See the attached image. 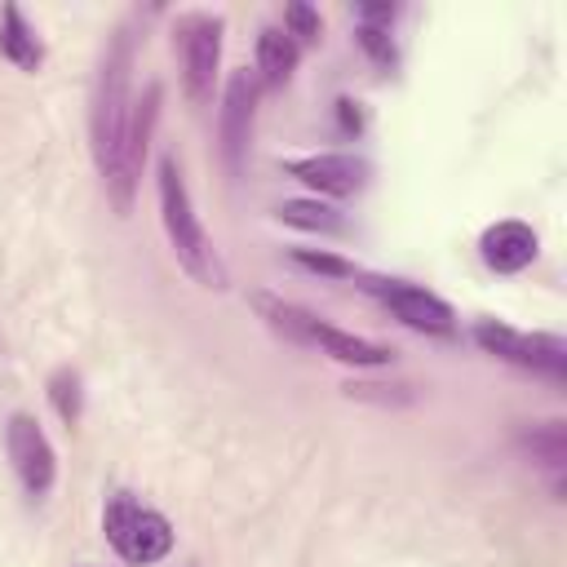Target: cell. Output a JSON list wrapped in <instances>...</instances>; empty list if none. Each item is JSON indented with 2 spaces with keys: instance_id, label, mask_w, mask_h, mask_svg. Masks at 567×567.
I'll use <instances>...</instances> for the list:
<instances>
[{
  "instance_id": "1",
  "label": "cell",
  "mask_w": 567,
  "mask_h": 567,
  "mask_svg": "<svg viewBox=\"0 0 567 567\" xmlns=\"http://www.w3.org/2000/svg\"><path fill=\"white\" fill-rule=\"evenodd\" d=\"M133 31L120 27L106 40V53L97 62V80H93V106H89V137H93V164L102 173V182L115 177L120 168V151L128 137V115H133Z\"/></svg>"
},
{
  "instance_id": "2",
  "label": "cell",
  "mask_w": 567,
  "mask_h": 567,
  "mask_svg": "<svg viewBox=\"0 0 567 567\" xmlns=\"http://www.w3.org/2000/svg\"><path fill=\"white\" fill-rule=\"evenodd\" d=\"M155 195H159V221H164V235H168V244H173L177 266H182L199 288L221 292V288L230 284L226 261H221V252L213 248L208 230L199 226V213H195V204H190L186 177H182V168H177L173 155H164L159 168H155Z\"/></svg>"
},
{
  "instance_id": "3",
  "label": "cell",
  "mask_w": 567,
  "mask_h": 567,
  "mask_svg": "<svg viewBox=\"0 0 567 567\" xmlns=\"http://www.w3.org/2000/svg\"><path fill=\"white\" fill-rule=\"evenodd\" d=\"M252 310H257L261 323H266L270 332H279L284 341L306 346V350H319V354H328V359H337V363H346V368H385V363L394 359L390 346L368 341V337H359V332H346V328L328 323L323 315H315V310H306V306H297V301H284V297H275V292H252Z\"/></svg>"
},
{
  "instance_id": "4",
  "label": "cell",
  "mask_w": 567,
  "mask_h": 567,
  "mask_svg": "<svg viewBox=\"0 0 567 567\" xmlns=\"http://www.w3.org/2000/svg\"><path fill=\"white\" fill-rule=\"evenodd\" d=\"M102 536H106V545H111L124 563H133V567H151V563L168 558V549H173V527H168V518H164L159 509L133 501L128 492H115V496L106 501V509H102Z\"/></svg>"
},
{
  "instance_id": "5",
  "label": "cell",
  "mask_w": 567,
  "mask_h": 567,
  "mask_svg": "<svg viewBox=\"0 0 567 567\" xmlns=\"http://www.w3.org/2000/svg\"><path fill=\"white\" fill-rule=\"evenodd\" d=\"M221 35H226V18L208 9H190L173 22V44L182 53V84L195 106L213 102V84L221 66Z\"/></svg>"
},
{
  "instance_id": "6",
  "label": "cell",
  "mask_w": 567,
  "mask_h": 567,
  "mask_svg": "<svg viewBox=\"0 0 567 567\" xmlns=\"http://www.w3.org/2000/svg\"><path fill=\"white\" fill-rule=\"evenodd\" d=\"M474 341L514 363V368H527L536 377H549V381H567V341L558 332H523V328H509V323H496V319H483L474 323Z\"/></svg>"
},
{
  "instance_id": "7",
  "label": "cell",
  "mask_w": 567,
  "mask_h": 567,
  "mask_svg": "<svg viewBox=\"0 0 567 567\" xmlns=\"http://www.w3.org/2000/svg\"><path fill=\"white\" fill-rule=\"evenodd\" d=\"M359 288L368 297H377L412 332H425V337H452L456 332V310L443 297H434V292H425V288H416L408 279H381V275H363L359 270Z\"/></svg>"
},
{
  "instance_id": "8",
  "label": "cell",
  "mask_w": 567,
  "mask_h": 567,
  "mask_svg": "<svg viewBox=\"0 0 567 567\" xmlns=\"http://www.w3.org/2000/svg\"><path fill=\"white\" fill-rule=\"evenodd\" d=\"M4 452H9V465L22 483V492L31 501H44L58 483V452L49 443V434L40 430V421L31 412H13L9 425H4Z\"/></svg>"
},
{
  "instance_id": "9",
  "label": "cell",
  "mask_w": 567,
  "mask_h": 567,
  "mask_svg": "<svg viewBox=\"0 0 567 567\" xmlns=\"http://www.w3.org/2000/svg\"><path fill=\"white\" fill-rule=\"evenodd\" d=\"M155 120H159V84H146V93L133 97V115H128V137H124V151H120V168L106 182V195H111L115 213H128L133 208V195H137V182H142V164H146L151 137H155Z\"/></svg>"
},
{
  "instance_id": "10",
  "label": "cell",
  "mask_w": 567,
  "mask_h": 567,
  "mask_svg": "<svg viewBox=\"0 0 567 567\" xmlns=\"http://www.w3.org/2000/svg\"><path fill=\"white\" fill-rule=\"evenodd\" d=\"M288 177L306 182L310 190L319 195H332V199H346V195H359L368 186V159L363 155H350V151H323V155H297L284 164Z\"/></svg>"
},
{
  "instance_id": "11",
  "label": "cell",
  "mask_w": 567,
  "mask_h": 567,
  "mask_svg": "<svg viewBox=\"0 0 567 567\" xmlns=\"http://www.w3.org/2000/svg\"><path fill=\"white\" fill-rule=\"evenodd\" d=\"M257 89H261V80L252 71H235L230 84H226V97H221V155H226L230 173H239V164H244V146H248V133H252Z\"/></svg>"
},
{
  "instance_id": "12",
  "label": "cell",
  "mask_w": 567,
  "mask_h": 567,
  "mask_svg": "<svg viewBox=\"0 0 567 567\" xmlns=\"http://www.w3.org/2000/svg\"><path fill=\"white\" fill-rule=\"evenodd\" d=\"M540 252V239L527 221H492L483 235H478V257L496 270V275H518L536 261Z\"/></svg>"
},
{
  "instance_id": "13",
  "label": "cell",
  "mask_w": 567,
  "mask_h": 567,
  "mask_svg": "<svg viewBox=\"0 0 567 567\" xmlns=\"http://www.w3.org/2000/svg\"><path fill=\"white\" fill-rule=\"evenodd\" d=\"M0 58L13 62L18 71H40V62H44V44L18 4L0 9Z\"/></svg>"
},
{
  "instance_id": "14",
  "label": "cell",
  "mask_w": 567,
  "mask_h": 567,
  "mask_svg": "<svg viewBox=\"0 0 567 567\" xmlns=\"http://www.w3.org/2000/svg\"><path fill=\"white\" fill-rule=\"evenodd\" d=\"M297 58H301V44L284 27H261V35H257V80L261 84H270V89L288 84L297 71Z\"/></svg>"
},
{
  "instance_id": "15",
  "label": "cell",
  "mask_w": 567,
  "mask_h": 567,
  "mask_svg": "<svg viewBox=\"0 0 567 567\" xmlns=\"http://www.w3.org/2000/svg\"><path fill=\"white\" fill-rule=\"evenodd\" d=\"M279 221L297 226V230H310V235H346V217L332 204H319V199H288V204H279Z\"/></svg>"
},
{
  "instance_id": "16",
  "label": "cell",
  "mask_w": 567,
  "mask_h": 567,
  "mask_svg": "<svg viewBox=\"0 0 567 567\" xmlns=\"http://www.w3.org/2000/svg\"><path fill=\"white\" fill-rule=\"evenodd\" d=\"M532 461H540L545 470H554V487H558V474H563V461H567V434H563V421H536L532 434H523Z\"/></svg>"
},
{
  "instance_id": "17",
  "label": "cell",
  "mask_w": 567,
  "mask_h": 567,
  "mask_svg": "<svg viewBox=\"0 0 567 567\" xmlns=\"http://www.w3.org/2000/svg\"><path fill=\"white\" fill-rule=\"evenodd\" d=\"M49 403H53V412H58L66 425H75V421H80V412H84L80 372H71V368H58V372L49 377Z\"/></svg>"
},
{
  "instance_id": "18",
  "label": "cell",
  "mask_w": 567,
  "mask_h": 567,
  "mask_svg": "<svg viewBox=\"0 0 567 567\" xmlns=\"http://www.w3.org/2000/svg\"><path fill=\"white\" fill-rule=\"evenodd\" d=\"M284 31L297 40V44H310V40H319V13L310 9V4H288L284 9Z\"/></svg>"
},
{
  "instance_id": "19",
  "label": "cell",
  "mask_w": 567,
  "mask_h": 567,
  "mask_svg": "<svg viewBox=\"0 0 567 567\" xmlns=\"http://www.w3.org/2000/svg\"><path fill=\"white\" fill-rule=\"evenodd\" d=\"M306 270H319V275H332V279H359V266H350V261H341V257H332V252H310V248H297L292 252Z\"/></svg>"
},
{
  "instance_id": "20",
  "label": "cell",
  "mask_w": 567,
  "mask_h": 567,
  "mask_svg": "<svg viewBox=\"0 0 567 567\" xmlns=\"http://www.w3.org/2000/svg\"><path fill=\"white\" fill-rule=\"evenodd\" d=\"M359 44L381 62L390 66L394 62V40H390V27H359Z\"/></svg>"
}]
</instances>
